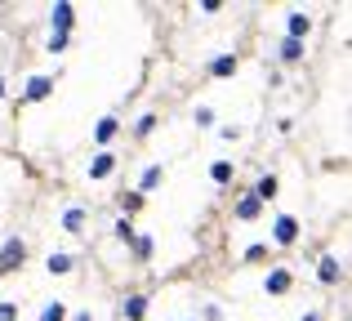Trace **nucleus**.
<instances>
[{
    "label": "nucleus",
    "instance_id": "1",
    "mask_svg": "<svg viewBox=\"0 0 352 321\" xmlns=\"http://www.w3.org/2000/svg\"><path fill=\"white\" fill-rule=\"evenodd\" d=\"M272 245H281V250H290V245H299V236H303V223L294 214H276L272 219Z\"/></svg>",
    "mask_w": 352,
    "mask_h": 321
},
{
    "label": "nucleus",
    "instance_id": "2",
    "mask_svg": "<svg viewBox=\"0 0 352 321\" xmlns=\"http://www.w3.org/2000/svg\"><path fill=\"white\" fill-rule=\"evenodd\" d=\"M23 263H27V241L23 236H5V245H0V277H14Z\"/></svg>",
    "mask_w": 352,
    "mask_h": 321
},
{
    "label": "nucleus",
    "instance_id": "3",
    "mask_svg": "<svg viewBox=\"0 0 352 321\" xmlns=\"http://www.w3.org/2000/svg\"><path fill=\"white\" fill-rule=\"evenodd\" d=\"M72 27H76V5L58 0V5L50 9V36H72Z\"/></svg>",
    "mask_w": 352,
    "mask_h": 321
},
{
    "label": "nucleus",
    "instance_id": "4",
    "mask_svg": "<svg viewBox=\"0 0 352 321\" xmlns=\"http://www.w3.org/2000/svg\"><path fill=\"white\" fill-rule=\"evenodd\" d=\"M317 281H321V286H344V259H339V254H321Z\"/></svg>",
    "mask_w": 352,
    "mask_h": 321
},
{
    "label": "nucleus",
    "instance_id": "5",
    "mask_svg": "<svg viewBox=\"0 0 352 321\" xmlns=\"http://www.w3.org/2000/svg\"><path fill=\"white\" fill-rule=\"evenodd\" d=\"M54 94V76H27V85H23V103H45V98Z\"/></svg>",
    "mask_w": 352,
    "mask_h": 321
},
{
    "label": "nucleus",
    "instance_id": "6",
    "mask_svg": "<svg viewBox=\"0 0 352 321\" xmlns=\"http://www.w3.org/2000/svg\"><path fill=\"white\" fill-rule=\"evenodd\" d=\"M258 214H263V201H258L254 192H245V197L232 206V219H236V223H254Z\"/></svg>",
    "mask_w": 352,
    "mask_h": 321
},
{
    "label": "nucleus",
    "instance_id": "7",
    "mask_svg": "<svg viewBox=\"0 0 352 321\" xmlns=\"http://www.w3.org/2000/svg\"><path fill=\"white\" fill-rule=\"evenodd\" d=\"M276 58H281L285 67H299V63L308 58V49H303V41H290V36H281V45H276Z\"/></svg>",
    "mask_w": 352,
    "mask_h": 321
},
{
    "label": "nucleus",
    "instance_id": "8",
    "mask_svg": "<svg viewBox=\"0 0 352 321\" xmlns=\"http://www.w3.org/2000/svg\"><path fill=\"white\" fill-rule=\"evenodd\" d=\"M85 223H89V206H67V210H63V232L80 236V232H85Z\"/></svg>",
    "mask_w": 352,
    "mask_h": 321
},
{
    "label": "nucleus",
    "instance_id": "9",
    "mask_svg": "<svg viewBox=\"0 0 352 321\" xmlns=\"http://www.w3.org/2000/svg\"><path fill=\"white\" fill-rule=\"evenodd\" d=\"M290 286H294V272L290 268H272L263 277V290H267V295H290Z\"/></svg>",
    "mask_w": 352,
    "mask_h": 321
},
{
    "label": "nucleus",
    "instance_id": "10",
    "mask_svg": "<svg viewBox=\"0 0 352 321\" xmlns=\"http://www.w3.org/2000/svg\"><path fill=\"white\" fill-rule=\"evenodd\" d=\"M236 67H241V63H236V54H214V58L206 63V71H210L214 80H228V76H236Z\"/></svg>",
    "mask_w": 352,
    "mask_h": 321
},
{
    "label": "nucleus",
    "instance_id": "11",
    "mask_svg": "<svg viewBox=\"0 0 352 321\" xmlns=\"http://www.w3.org/2000/svg\"><path fill=\"white\" fill-rule=\"evenodd\" d=\"M147 308H152L147 295H125V299H120V317H125V321H143Z\"/></svg>",
    "mask_w": 352,
    "mask_h": 321
},
{
    "label": "nucleus",
    "instance_id": "12",
    "mask_svg": "<svg viewBox=\"0 0 352 321\" xmlns=\"http://www.w3.org/2000/svg\"><path fill=\"white\" fill-rule=\"evenodd\" d=\"M308 32H312V14L294 9V14L285 18V36H290V41H308Z\"/></svg>",
    "mask_w": 352,
    "mask_h": 321
},
{
    "label": "nucleus",
    "instance_id": "13",
    "mask_svg": "<svg viewBox=\"0 0 352 321\" xmlns=\"http://www.w3.org/2000/svg\"><path fill=\"white\" fill-rule=\"evenodd\" d=\"M112 174H116V157H112V152H98V157L89 161V179H94V183L112 179Z\"/></svg>",
    "mask_w": 352,
    "mask_h": 321
},
{
    "label": "nucleus",
    "instance_id": "14",
    "mask_svg": "<svg viewBox=\"0 0 352 321\" xmlns=\"http://www.w3.org/2000/svg\"><path fill=\"white\" fill-rule=\"evenodd\" d=\"M129 254H134L138 263H147L156 254V236H147V232H134V241H129Z\"/></svg>",
    "mask_w": 352,
    "mask_h": 321
},
{
    "label": "nucleus",
    "instance_id": "15",
    "mask_svg": "<svg viewBox=\"0 0 352 321\" xmlns=\"http://www.w3.org/2000/svg\"><path fill=\"white\" fill-rule=\"evenodd\" d=\"M116 134H120V121H116V116H103V121L94 125V143H98L103 152H107V143H112Z\"/></svg>",
    "mask_w": 352,
    "mask_h": 321
},
{
    "label": "nucleus",
    "instance_id": "16",
    "mask_svg": "<svg viewBox=\"0 0 352 321\" xmlns=\"http://www.w3.org/2000/svg\"><path fill=\"white\" fill-rule=\"evenodd\" d=\"M45 268H50L54 277H67V272L76 268V254H67V250H54L50 259H45Z\"/></svg>",
    "mask_w": 352,
    "mask_h": 321
},
{
    "label": "nucleus",
    "instance_id": "17",
    "mask_svg": "<svg viewBox=\"0 0 352 321\" xmlns=\"http://www.w3.org/2000/svg\"><path fill=\"white\" fill-rule=\"evenodd\" d=\"M161 179H165V170H161V165H147V170L143 174H138V197H147V192H152V188H161Z\"/></svg>",
    "mask_w": 352,
    "mask_h": 321
},
{
    "label": "nucleus",
    "instance_id": "18",
    "mask_svg": "<svg viewBox=\"0 0 352 321\" xmlns=\"http://www.w3.org/2000/svg\"><path fill=\"white\" fill-rule=\"evenodd\" d=\"M276 188H281V183H276V174H258V179H254V188H250V192H254V197L267 206V201L276 197Z\"/></svg>",
    "mask_w": 352,
    "mask_h": 321
},
{
    "label": "nucleus",
    "instance_id": "19",
    "mask_svg": "<svg viewBox=\"0 0 352 321\" xmlns=\"http://www.w3.org/2000/svg\"><path fill=\"white\" fill-rule=\"evenodd\" d=\"M232 174H236L232 161H210V179H214L219 188H228V183H232Z\"/></svg>",
    "mask_w": 352,
    "mask_h": 321
},
{
    "label": "nucleus",
    "instance_id": "20",
    "mask_svg": "<svg viewBox=\"0 0 352 321\" xmlns=\"http://www.w3.org/2000/svg\"><path fill=\"white\" fill-rule=\"evenodd\" d=\"M143 206H147V197H138L134 188H129V192H120V214H125V219H129V214H138Z\"/></svg>",
    "mask_w": 352,
    "mask_h": 321
},
{
    "label": "nucleus",
    "instance_id": "21",
    "mask_svg": "<svg viewBox=\"0 0 352 321\" xmlns=\"http://www.w3.org/2000/svg\"><path fill=\"white\" fill-rule=\"evenodd\" d=\"M112 236H116V241H120V245H129V241H134V223H129V219H125V214H120V219H116V223H112Z\"/></svg>",
    "mask_w": 352,
    "mask_h": 321
},
{
    "label": "nucleus",
    "instance_id": "22",
    "mask_svg": "<svg viewBox=\"0 0 352 321\" xmlns=\"http://www.w3.org/2000/svg\"><path fill=\"white\" fill-rule=\"evenodd\" d=\"M152 130H156V112H143V116L134 121V139H147Z\"/></svg>",
    "mask_w": 352,
    "mask_h": 321
},
{
    "label": "nucleus",
    "instance_id": "23",
    "mask_svg": "<svg viewBox=\"0 0 352 321\" xmlns=\"http://www.w3.org/2000/svg\"><path fill=\"white\" fill-rule=\"evenodd\" d=\"M41 321H67V304H58V299H54V304H45L41 308Z\"/></svg>",
    "mask_w": 352,
    "mask_h": 321
},
{
    "label": "nucleus",
    "instance_id": "24",
    "mask_svg": "<svg viewBox=\"0 0 352 321\" xmlns=\"http://www.w3.org/2000/svg\"><path fill=\"white\" fill-rule=\"evenodd\" d=\"M263 254H267V241H254V245H245V250H241V259H245V263H258Z\"/></svg>",
    "mask_w": 352,
    "mask_h": 321
},
{
    "label": "nucleus",
    "instance_id": "25",
    "mask_svg": "<svg viewBox=\"0 0 352 321\" xmlns=\"http://www.w3.org/2000/svg\"><path fill=\"white\" fill-rule=\"evenodd\" d=\"M192 121H197L201 130H210V125H214V112H210V107H197V112H192Z\"/></svg>",
    "mask_w": 352,
    "mask_h": 321
},
{
    "label": "nucleus",
    "instance_id": "26",
    "mask_svg": "<svg viewBox=\"0 0 352 321\" xmlns=\"http://www.w3.org/2000/svg\"><path fill=\"white\" fill-rule=\"evenodd\" d=\"M0 321H18V304H14V299H0Z\"/></svg>",
    "mask_w": 352,
    "mask_h": 321
},
{
    "label": "nucleus",
    "instance_id": "27",
    "mask_svg": "<svg viewBox=\"0 0 352 321\" xmlns=\"http://www.w3.org/2000/svg\"><path fill=\"white\" fill-rule=\"evenodd\" d=\"M201 321H223V308H219V304H206V308H201Z\"/></svg>",
    "mask_w": 352,
    "mask_h": 321
},
{
    "label": "nucleus",
    "instance_id": "28",
    "mask_svg": "<svg viewBox=\"0 0 352 321\" xmlns=\"http://www.w3.org/2000/svg\"><path fill=\"white\" fill-rule=\"evenodd\" d=\"M72 45V36H50V54H63Z\"/></svg>",
    "mask_w": 352,
    "mask_h": 321
},
{
    "label": "nucleus",
    "instance_id": "29",
    "mask_svg": "<svg viewBox=\"0 0 352 321\" xmlns=\"http://www.w3.org/2000/svg\"><path fill=\"white\" fill-rule=\"evenodd\" d=\"M219 134H223V139H232V143H236V139H241V134H245V130H241V125H223V130H219Z\"/></svg>",
    "mask_w": 352,
    "mask_h": 321
},
{
    "label": "nucleus",
    "instance_id": "30",
    "mask_svg": "<svg viewBox=\"0 0 352 321\" xmlns=\"http://www.w3.org/2000/svg\"><path fill=\"white\" fill-rule=\"evenodd\" d=\"M72 321H94V313H76V317H72Z\"/></svg>",
    "mask_w": 352,
    "mask_h": 321
},
{
    "label": "nucleus",
    "instance_id": "31",
    "mask_svg": "<svg viewBox=\"0 0 352 321\" xmlns=\"http://www.w3.org/2000/svg\"><path fill=\"white\" fill-rule=\"evenodd\" d=\"M5 94H9V80H5V76H0V98H5Z\"/></svg>",
    "mask_w": 352,
    "mask_h": 321
},
{
    "label": "nucleus",
    "instance_id": "32",
    "mask_svg": "<svg viewBox=\"0 0 352 321\" xmlns=\"http://www.w3.org/2000/svg\"><path fill=\"white\" fill-rule=\"evenodd\" d=\"M303 321H321V313H303Z\"/></svg>",
    "mask_w": 352,
    "mask_h": 321
}]
</instances>
